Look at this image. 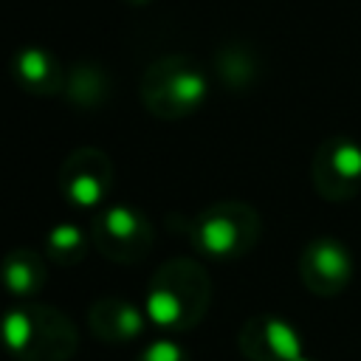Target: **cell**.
I'll use <instances>...</instances> for the list:
<instances>
[{
	"instance_id": "2",
	"label": "cell",
	"mask_w": 361,
	"mask_h": 361,
	"mask_svg": "<svg viewBox=\"0 0 361 361\" xmlns=\"http://www.w3.org/2000/svg\"><path fill=\"white\" fill-rule=\"evenodd\" d=\"M0 341L17 361H71L79 336L65 313L28 302L3 316Z\"/></svg>"
},
{
	"instance_id": "8",
	"label": "cell",
	"mask_w": 361,
	"mask_h": 361,
	"mask_svg": "<svg viewBox=\"0 0 361 361\" xmlns=\"http://www.w3.org/2000/svg\"><path fill=\"white\" fill-rule=\"evenodd\" d=\"M299 279L313 296H338L353 282V254L336 237H316L299 254Z\"/></svg>"
},
{
	"instance_id": "18",
	"label": "cell",
	"mask_w": 361,
	"mask_h": 361,
	"mask_svg": "<svg viewBox=\"0 0 361 361\" xmlns=\"http://www.w3.org/2000/svg\"><path fill=\"white\" fill-rule=\"evenodd\" d=\"M299 361H313V358H307V355H305V358H299Z\"/></svg>"
},
{
	"instance_id": "5",
	"label": "cell",
	"mask_w": 361,
	"mask_h": 361,
	"mask_svg": "<svg viewBox=\"0 0 361 361\" xmlns=\"http://www.w3.org/2000/svg\"><path fill=\"white\" fill-rule=\"evenodd\" d=\"M310 180L322 200L344 203L361 192V141L353 135H327L310 161Z\"/></svg>"
},
{
	"instance_id": "17",
	"label": "cell",
	"mask_w": 361,
	"mask_h": 361,
	"mask_svg": "<svg viewBox=\"0 0 361 361\" xmlns=\"http://www.w3.org/2000/svg\"><path fill=\"white\" fill-rule=\"evenodd\" d=\"M124 6H147V3H152V0H121Z\"/></svg>"
},
{
	"instance_id": "10",
	"label": "cell",
	"mask_w": 361,
	"mask_h": 361,
	"mask_svg": "<svg viewBox=\"0 0 361 361\" xmlns=\"http://www.w3.org/2000/svg\"><path fill=\"white\" fill-rule=\"evenodd\" d=\"M87 327L104 344H130L144 333V313L124 296H99L87 307Z\"/></svg>"
},
{
	"instance_id": "4",
	"label": "cell",
	"mask_w": 361,
	"mask_h": 361,
	"mask_svg": "<svg viewBox=\"0 0 361 361\" xmlns=\"http://www.w3.org/2000/svg\"><path fill=\"white\" fill-rule=\"evenodd\" d=\"M262 231V220L251 203L243 200H220L197 212L189 226L192 243L217 259H237L248 254Z\"/></svg>"
},
{
	"instance_id": "16",
	"label": "cell",
	"mask_w": 361,
	"mask_h": 361,
	"mask_svg": "<svg viewBox=\"0 0 361 361\" xmlns=\"http://www.w3.org/2000/svg\"><path fill=\"white\" fill-rule=\"evenodd\" d=\"M135 361H192V358H189V353H186L178 341H172V338H158V341H152L149 347H144Z\"/></svg>"
},
{
	"instance_id": "9",
	"label": "cell",
	"mask_w": 361,
	"mask_h": 361,
	"mask_svg": "<svg viewBox=\"0 0 361 361\" xmlns=\"http://www.w3.org/2000/svg\"><path fill=\"white\" fill-rule=\"evenodd\" d=\"M237 347L248 361H299L305 358L302 333L276 313H259L243 322Z\"/></svg>"
},
{
	"instance_id": "3",
	"label": "cell",
	"mask_w": 361,
	"mask_h": 361,
	"mask_svg": "<svg viewBox=\"0 0 361 361\" xmlns=\"http://www.w3.org/2000/svg\"><path fill=\"white\" fill-rule=\"evenodd\" d=\"M209 96V79L189 54L158 56L141 76V102L158 118H183L200 110Z\"/></svg>"
},
{
	"instance_id": "15",
	"label": "cell",
	"mask_w": 361,
	"mask_h": 361,
	"mask_svg": "<svg viewBox=\"0 0 361 361\" xmlns=\"http://www.w3.org/2000/svg\"><path fill=\"white\" fill-rule=\"evenodd\" d=\"M217 73H220V79L228 82L231 87H243V85H248L251 76H254V62H251V56H248L245 51H240V48H226V51H220V56H217Z\"/></svg>"
},
{
	"instance_id": "7",
	"label": "cell",
	"mask_w": 361,
	"mask_h": 361,
	"mask_svg": "<svg viewBox=\"0 0 361 361\" xmlns=\"http://www.w3.org/2000/svg\"><path fill=\"white\" fill-rule=\"evenodd\" d=\"M113 178H116V169L107 152L96 147H79L59 166V192L73 206L93 209L110 197Z\"/></svg>"
},
{
	"instance_id": "13",
	"label": "cell",
	"mask_w": 361,
	"mask_h": 361,
	"mask_svg": "<svg viewBox=\"0 0 361 361\" xmlns=\"http://www.w3.org/2000/svg\"><path fill=\"white\" fill-rule=\"evenodd\" d=\"M107 76L99 65H90V62H82V65H73L65 76V93L73 104L79 107H96L107 99Z\"/></svg>"
},
{
	"instance_id": "1",
	"label": "cell",
	"mask_w": 361,
	"mask_h": 361,
	"mask_svg": "<svg viewBox=\"0 0 361 361\" xmlns=\"http://www.w3.org/2000/svg\"><path fill=\"white\" fill-rule=\"evenodd\" d=\"M209 302L212 279L206 268L189 257H172L152 274L144 313L166 333H186L206 316Z\"/></svg>"
},
{
	"instance_id": "11",
	"label": "cell",
	"mask_w": 361,
	"mask_h": 361,
	"mask_svg": "<svg viewBox=\"0 0 361 361\" xmlns=\"http://www.w3.org/2000/svg\"><path fill=\"white\" fill-rule=\"evenodd\" d=\"M11 73L17 85L34 96H56L59 90H65V76H68L59 59L39 45L20 48L11 59Z\"/></svg>"
},
{
	"instance_id": "12",
	"label": "cell",
	"mask_w": 361,
	"mask_h": 361,
	"mask_svg": "<svg viewBox=\"0 0 361 361\" xmlns=\"http://www.w3.org/2000/svg\"><path fill=\"white\" fill-rule=\"evenodd\" d=\"M48 282L45 254L37 248H11L0 259V285L14 299H34Z\"/></svg>"
},
{
	"instance_id": "6",
	"label": "cell",
	"mask_w": 361,
	"mask_h": 361,
	"mask_svg": "<svg viewBox=\"0 0 361 361\" xmlns=\"http://www.w3.org/2000/svg\"><path fill=\"white\" fill-rule=\"evenodd\" d=\"M90 243L102 257H107L118 265H133L149 254L152 226L133 206L116 203V206H107L104 212H99L93 217Z\"/></svg>"
},
{
	"instance_id": "14",
	"label": "cell",
	"mask_w": 361,
	"mask_h": 361,
	"mask_svg": "<svg viewBox=\"0 0 361 361\" xmlns=\"http://www.w3.org/2000/svg\"><path fill=\"white\" fill-rule=\"evenodd\" d=\"M90 231H82L73 223H59L45 234V257L54 265H76L87 254Z\"/></svg>"
}]
</instances>
